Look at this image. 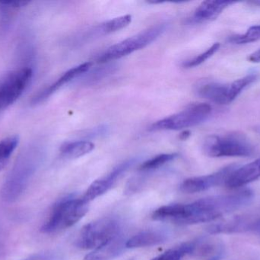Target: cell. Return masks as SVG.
<instances>
[{"instance_id":"obj_2","label":"cell","mask_w":260,"mask_h":260,"mask_svg":"<svg viewBox=\"0 0 260 260\" xmlns=\"http://www.w3.org/2000/svg\"><path fill=\"white\" fill-rule=\"evenodd\" d=\"M40 161V156L33 150L26 151L18 157L0 190L2 199L5 203H15L21 198L38 170Z\"/></svg>"},{"instance_id":"obj_24","label":"cell","mask_w":260,"mask_h":260,"mask_svg":"<svg viewBox=\"0 0 260 260\" xmlns=\"http://www.w3.org/2000/svg\"><path fill=\"white\" fill-rule=\"evenodd\" d=\"M186 256L184 243L176 248L167 250L165 253L156 256L151 260H181L183 256Z\"/></svg>"},{"instance_id":"obj_29","label":"cell","mask_w":260,"mask_h":260,"mask_svg":"<svg viewBox=\"0 0 260 260\" xmlns=\"http://www.w3.org/2000/svg\"><path fill=\"white\" fill-rule=\"evenodd\" d=\"M250 3H253V4L257 5V6H260V0H258V1H253Z\"/></svg>"},{"instance_id":"obj_25","label":"cell","mask_w":260,"mask_h":260,"mask_svg":"<svg viewBox=\"0 0 260 260\" xmlns=\"http://www.w3.org/2000/svg\"><path fill=\"white\" fill-rule=\"evenodd\" d=\"M57 256L51 252H46V253H38V254L32 255L29 257L22 260H56Z\"/></svg>"},{"instance_id":"obj_20","label":"cell","mask_w":260,"mask_h":260,"mask_svg":"<svg viewBox=\"0 0 260 260\" xmlns=\"http://www.w3.org/2000/svg\"><path fill=\"white\" fill-rule=\"evenodd\" d=\"M131 21L132 15H122V16L114 18V19L105 21V23L101 24L99 31L103 34L113 33V32H117V31L127 27Z\"/></svg>"},{"instance_id":"obj_15","label":"cell","mask_w":260,"mask_h":260,"mask_svg":"<svg viewBox=\"0 0 260 260\" xmlns=\"http://www.w3.org/2000/svg\"><path fill=\"white\" fill-rule=\"evenodd\" d=\"M124 248H126V243L124 244V240L120 235L105 245L93 250L84 257L83 260H112Z\"/></svg>"},{"instance_id":"obj_1","label":"cell","mask_w":260,"mask_h":260,"mask_svg":"<svg viewBox=\"0 0 260 260\" xmlns=\"http://www.w3.org/2000/svg\"><path fill=\"white\" fill-rule=\"evenodd\" d=\"M253 193L244 189L227 195L208 197L189 204L162 206L151 215L153 220L182 225H192L215 221L250 203Z\"/></svg>"},{"instance_id":"obj_6","label":"cell","mask_w":260,"mask_h":260,"mask_svg":"<svg viewBox=\"0 0 260 260\" xmlns=\"http://www.w3.org/2000/svg\"><path fill=\"white\" fill-rule=\"evenodd\" d=\"M165 28H166V24H157L134 36L130 37L121 42L111 46L104 53L99 55L97 59L98 63L104 64V63L115 61L131 54L133 52L143 49L161 35V34L165 32Z\"/></svg>"},{"instance_id":"obj_16","label":"cell","mask_w":260,"mask_h":260,"mask_svg":"<svg viewBox=\"0 0 260 260\" xmlns=\"http://www.w3.org/2000/svg\"><path fill=\"white\" fill-rule=\"evenodd\" d=\"M167 237L158 230H145L132 237L126 241V248L136 249L153 247L165 243Z\"/></svg>"},{"instance_id":"obj_28","label":"cell","mask_w":260,"mask_h":260,"mask_svg":"<svg viewBox=\"0 0 260 260\" xmlns=\"http://www.w3.org/2000/svg\"><path fill=\"white\" fill-rule=\"evenodd\" d=\"M221 257H222V253L215 255V256H212V257L209 258L207 260H220L221 259Z\"/></svg>"},{"instance_id":"obj_17","label":"cell","mask_w":260,"mask_h":260,"mask_svg":"<svg viewBox=\"0 0 260 260\" xmlns=\"http://www.w3.org/2000/svg\"><path fill=\"white\" fill-rule=\"evenodd\" d=\"M94 149V145L88 140L66 142L61 145V154L67 158H79L91 153Z\"/></svg>"},{"instance_id":"obj_27","label":"cell","mask_w":260,"mask_h":260,"mask_svg":"<svg viewBox=\"0 0 260 260\" xmlns=\"http://www.w3.org/2000/svg\"><path fill=\"white\" fill-rule=\"evenodd\" d=\"M189 135H190V132L189 131H183V133L180 134V139L182 140H186L189 137Z\"/></svg>"},{"instance_id":"obj_19","label":"cell","mask_w":260,"mask_h":260,"mask_svg":"<svg viewBox=\"0 0 260 260\" xmlns=\"http://www.w3.org/2000/svg\"><path fill=\"white\" fill-rule=\"evenodd\" d=\"M257 79V75L252 73V74H248L244 77L240 78L237 79L235 82L229 85V94H228V99H229V102H233L235 99L238 97L240 94L247 88L250 84L253 83V82Z\"/></svg>"},{"instance_id":"obj_13","label":"cell","mask_w":260,"mask_h":260,"mask_svg":"<svg viewBox=\"0 0 260 260\" xmlns=\"http://www.w3.org/2000/svg\"><path fill=\"white\" fill-rule=\"evenodd\" d=\"M199 96L219 105L229 104L228 94L229 85L215 81L202 82L197 87Z\"/></svg>"},{"instance_id":"obj_26","label":"cell","mask_w":260,"mask_h":260,"mask_svg":"<svg viewBox=\"0 0 260 260\" xmlns=\"http://www.w3.org/2000/svg\"><path fill=\"white\" fill-rule=\"evenodd\" d=\"M248 61L253 63L260 62V49L255 51L254 53H251V54L248 56Z\"/></svg>"},{"instance_id":"obj_10","label":"cell","mask_w":260,"mask_h":260,"mask_svg":"<svg viewBox=\"0 0 260 260\" xmlns=\"http://www.w3.org/2000/svg\"><path fill=\"white\" fill-rule=\"evenodd\" d=\"M133 163V160L124 162L114 168L111 172L105 177H101L99 180L93 182L83 195L81 196L82 199L85 203H90L93 200L108 192L129 169Z\"/></svg>"},{"instance_id":"obj_11","label":"cell","mask_w":260,"mask_h":260,"mask_svg":"<svg viewBox=\"0 0 260 260\" xmlns=\"http://www.w3.org/2000/svg\"><path fill=\"white\" fill-rule=\"evenodd\" d=\"M91 65H92V64L91 62L84 63V64H80V65L77 66V67H73V68L67 70L56 82H53L50 86L47 87V89L38 93L34 98L33 103H40V102L48 99L50 96H52L53 93H56L61 87L63 86L64 85L68 83V82L73 80L75 78L79 77L81 75L86 73L91 68Z\"/></svg>"},{"instance_id":"obj_4","label":"cell","mask_w":260,"mask_h":260,"mask_svg":"<svg viewBox=\"0 0 260 260\" xmlns=\"http://www.w3.org/2000/svg\"><path fill=\"white\" fill-rule=\"evenodd\" d=\"M203 152L210 157H246L253 155L254 147L244 134L231 132L205 139Z\"/></svg>"},{"instance_id":"obj_14","label":"cell","mask_w":260,"mask_h":260,"mask_svg":"<svg viewBox=\"0 0 260 260\" xmlns=\"http://www.w3.org/2000/svg\"><path fill=\"white\" fill-rule=\"evenodd\" d=\"M232 1H205L196 9L192 20L195 22H203L217 18L226 8L235 4Z\"/></svg>"},{"instance_id":"obj_8","label":"cell","mask_w":260,"mask_h":260,"mask_svg":"<svg viewBox=\"0 0 260 260\" xmlns=\"http://www.w3.org/2000/svg\"><path fill=\"white\" fill-rule=\"evenodd\" d=\"M33 76V70L23 67L6 73L0 79V111L9 108L21 97Z\"/></svg>"},{"instance_id":"obj_9","label":"cell","mask_w":260,"mask_h":260,"mask_svg":"<svg viewBox=\"0 0 260 260\" xmlns=\"http://www.w3.org/2000/svg\"><path fill=\"white\" fill-rule=\"evenodd\" d=\"M238 167L236 164L229 165L209 175L186 179L180 185V190L185 193H198L226 184L234 171Z\"/></svg>"},{"instance_id":"obj_18","label":"cell","mask_w":260,"mask_h":260,"mask_svg":"<svg viewBox=\"0 0 260 260\" xmlns=\"http://www.w3.org/2000/svg\"><path fill=\"white\" fill-rule=\"evenodd\" d=\"M18 143L19 137L17 135L9 136L0 140V170L7 164Z\"/></svg>"},{"instance_id":"obj_5","label":"cell","mask_w":260,"mask_h":260,"mask_svg":"<svg viewBox=\"0 0 260 260\" xmlns=\"http://www.w3.org/2000/svg\"><path fill=\"white\" fill-rule=\"evenodd\" d=\"M120 223L114 218L96 220L82 227L76 246L83 250H95L120 236Z\"/></svg>"},{"instance_id":"obj_12","label":"cell","mask_w":260,"mask_h":260,"mask_svg":"<svg viewBox=\"0 0 260 260\" xmlns=\"http://www.w3.org/2000/svg\"><path fill=\"white\" fill-rule=\"evenodd\" d=\"M260 178V158L244 166H238L226 183L230 189H238Z\"/></svg>"},{"instance_id":"obj_22","label":"cell","mask_w":260,"mask_h":260,"mask_svg":"<svg viewBox=\"0 0 260 260\" xmlns=\"http://www.w3.org/2000/svg\"><path fill=\"white\" fill-rule=\"evenodd\" d=\"M229 41L233 44H248L260 41V25L250 27L242 35H234L229 38Z\"/></svg>"},{"instance_id":"obj_23","label":"cell","mask_w":260,"mask_h":260,"mask_svg":"<svg viewBox=\"0 0 260 260\" xmlns=\"http://www.w3.org/2000/svg\"><path fill=\"white\" fill-rule=\"evenodd\" d=\"M219 48V43H215L213 45L211 46L206 51L200 53V55L195 56V57L192 58V59L183 63V67H185V68H192V67H197V66L200 65V64L204 63L205 61H207L211 56H213V55L218 51Z\"/></svg>"},{"instance_id":"obj_7","label":"cell","mask_w":260,"mask_h":260,"mask_svg":"<svg viewBox=\"0 0 260 260\" xmlns=\"http://www.w3.org/2000/svg\"><path fill=\"white\" fill-rule=\"evenodd\" d=\"M212 112V107L206 103H193L184 110L157 121L151 125V131H179L196 126L205 122Z\"/></svg>"},{"instance_id":"obj_21","label":"cell","mask_w":260,"mask_h":260,"mask_svg":"<svg viewBox=\"0 0 260 260\" xmlns=\"http://www.w3.org/2000/svg\"><path fill=\"white\" fill-rule=\"evenodd\" d=\"M177 157V154H160L142 163L139 169L142 171H151L158 169L166 163L172 161Z\"/></svg>"},{"instance_id":"obj_3","label":"cell","mask_w":260,"mask_h":260,"mask_svg":"<svg viewBox=\"0 0 260 260\" xmlns=\"http://www.w3.org/2000/svg\"><path fill=\"white\" fill-rule=\"evenodd\" d=\"M89 203L81 197L69 195L61 198L52 208L47 221L41 227V232L53 235L66 230L79 222L88 212Z\"/></svg>"}]
</instances>
